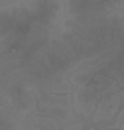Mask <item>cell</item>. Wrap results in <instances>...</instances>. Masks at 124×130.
<instances>
[{"mask_svg":"<svg viewBox=\"0 0 124 130\" xmlns=\"http://www.w3.org/2000/svg\"><path fill=\"white\" fill-rule=\"evenodd\" d=\"M118 41H124V16H112L104 20H97L91 24L73 28L71 32L63 36V40L53 43L45 51L36 65L45 61V65L51 59L55 63H67L69 59H77L81 55H91L102 47L114 45Z\"/></svg>","mask_w":124,"mask_h":130,"instance_id":"cell-1","label":"cell"}]
</instances>
